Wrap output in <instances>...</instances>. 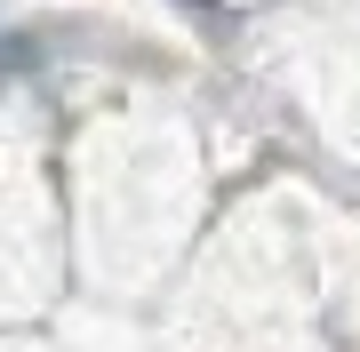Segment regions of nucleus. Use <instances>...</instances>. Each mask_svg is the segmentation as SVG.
<instances>
[{"label":"nucleus","mask_w":360,"mask_h":352,"mask_svg":"<svg viewBox=\"0 0 360 352\" xmlns=\"http://www.w3.org/2000/svg\"><path fill=\"white\" fill-rule=\"evenodd\" d=\"M16 65H32V40H0V72H16Z\"/></svg>","instance_id":"1"}]
</instances>
